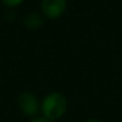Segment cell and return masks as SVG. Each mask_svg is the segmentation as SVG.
I'll list each match as a JSON object with an SVG mask.
<instances>
[{
    "label": "cell",
    "mask_w": 122,
    "mask_h": 122,
    "mask_svg": "<svg viewBox=\"0 0 122 122\" xmlns=\"http://www.w3.org/2000/svg\"><path fill=\"white\" fill-rule=\"evenodd\" d=\"M68 108V97L62 91H51L41 101V115L53 122L61 120L66 114Z\"/></svg>",
    "instance_id": "1"
},
{
    "label": "cell",
    "mask_w": 122,
    "mask_h": 122,
    "mask_svg": "<svg viewBox=\"0 0 122 122\" xmlns=\"http://www.w3.org/2000/svg\"><path fill=\"white\" fill-rule=\"evenodd\" d=\"M17 106L23 115L33 119L41 114V101L32 91H21L17 96Z\"/></svg>",
    "instance_id": "2"
},
{
    "label": "cell",
    "mask_w": 122,
    "mask_h": 122,
    "mask_svg": "<svg viewBox=\"0 0 122 122\" xmlns=\"http://www.w3.org/2000/svg\"><path fill=\"white\" fill-rule=\"evenodd\" d=\"M68 8V0H41V13L45 20H56L64 15Z\"/></svg>",
    "instance_id": "3"
},
{
    "label": "cell",
    "mask_w": 122,
    "mask_h": 122,
    "mask_svg": "<svg viewBox=\"0 0 122 122\" xmlns=\"http://www.w3.org/2000/svg\"><path fill=\"white\" fill-rule=\"evenodd\" d=\"M44 23H45V18L41 15V12L30 11V12H26L21 17L23 26L30 31H37V30L41 29Z\"/></svg>",
    "instance_id": "4"
},
{
    "label": "cell",
    "mask_w": 122,
    "mask_h": 122,
    "mask_svg": "<svg viewBox=\"0 0 122 122\" xmlns=\"http://www.w3.org/2000/svg\"><path fill=\"white\" fill-rule=\"evenodd\" d=\"M0 2L7 8V10H14L19 6H21L25 0H0Z\"/></svg>",
    "instance_id": "5"
},
{
    "label": "cell",
    "mask_w": 122,
    "mask_h": 122,
    "mask_svg": "<svg viewBox=\"0 0 122 122\" xmlns=\"http://www.w3.org/2000/svg\"><path fill=\"white\" fill-rule=\"evenodd\" d=\"M5 18L8 21H14L15 20V13H14V11L13 10H7L6 11V14H5Z\"/></svg>",
    "instance_id": "6"
},
{
    "label": "cell",
    "mask_w": 122,
    "mask_h": 122,
    "mask_svg": "<svg viewBox=\"0 0 122 122\" xmlns=\"http://www.w3.org/2000/svg\"><path fill=\"white\" fill-rule=\"evenodd\" d=\"M29 122H53L51 121V120H49V119H46V117H44V116H37V117H33V119H30V121Z\"/></svg>",
    "instance_id": "7"
},
{
    "label": "cell",
    "mask_w": 122,
    "mask_h": 122,
    "mask_svg": "<svg viewBox=\"0 0 122 122\" xmlns=\"http://www.w3.org/2000/svg\"><path fill=\"white\" fill-rule=\"evenodd\" d=\"M82 122H103V121H101L100 119H96V117H90V119H86V120H84Z\"/></svg>",
    "instance_id": "8"
},
{
    "label": "cell",
    "mask_w": 122,
    "mask_h": 122,
    "mask_svg": "<svg viewBox=\"0 0 122 122\" xmlns=\"http://www.w3.org/2000/svg\"><path fill=\"white\" fill-rule=\"evenodd\" d=\"M0 83H1V78H0Z\"/></svg>",
    "instance_id": "9"
}]
</instances>
